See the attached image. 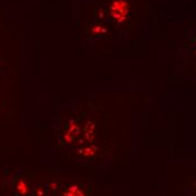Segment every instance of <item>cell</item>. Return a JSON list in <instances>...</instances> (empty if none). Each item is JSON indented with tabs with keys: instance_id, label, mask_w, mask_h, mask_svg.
<instances>
[{
	"instance_id": "6da1fadb",
	"label": "cell",
	"mask_w": 196,
	"mask_h": 196,
	"mask_svg": "<svg viewBox=\"0 0 196 196\" xmlns=\"http://www.w3.org/2000/svg\"><path fill=\"white\" fill-rule=\"evenodd\" d=\"M66 196H84V195H82V193H81L80 191H78L76 187H71V188H69V191H68V193H66Z\"/></svg>"
},
{
	"instance_id": "7a4b0ae2",
	"label": "cell",
	"mask_w": 196,
	"mask_h": 196,
	"mask_svg": "<svg viewBox=\"0 0 196 196\" xmlns=\"http://www.w3.org/2000/svg\"><path fill=\"white\" fill-rule=\"evenodd\" d=\"M18 189H19L22 193H25V192H26V186H25V183H23V182H22V183L18 185Z\"/></svg>"
}]
</instances>
